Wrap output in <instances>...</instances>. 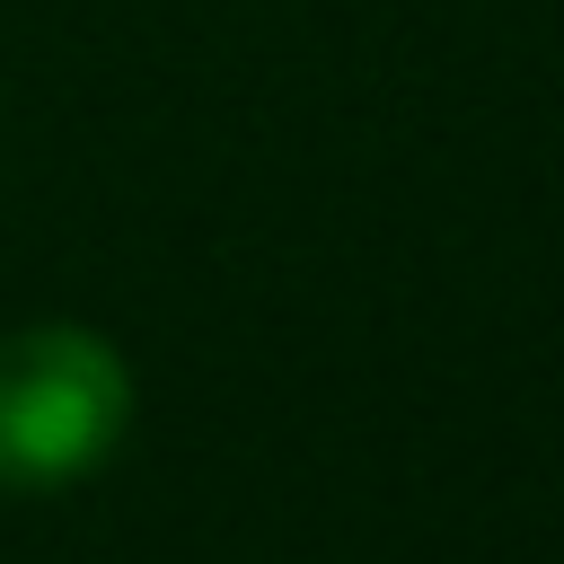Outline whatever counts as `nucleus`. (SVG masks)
Returning a JSON list of instances; mask_svg holds the SVG:
<instances>
[{
  "label": "nucleus",
  "mask_w": 564,
  "mask_h": 564,
  "mask_svg": "<svg viewBox=\"0 0 564 564\" xmlns=\"http://www.w3.org/2000/svg\"><path fill=\"white\" fill-rule=\"evenodd\" d=\"M132 423V370L97 326L0 335V485L53 494L115 458Z\"/></svg>",
  "instance_id": "1"
}]
</instances>
